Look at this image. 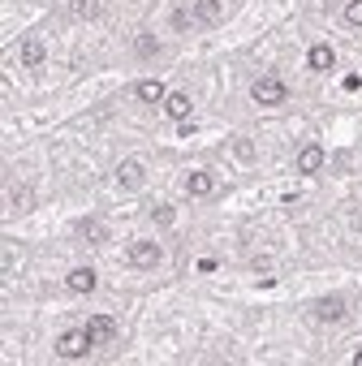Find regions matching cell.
I'll return each instance as SVG.
<instances>
[{"instance_id": "obj_16", "label": "cell", "mask_w": 362, "mask_h": 366, "mask_svg": "<svg viewBox=\"0 0 362 366\" xmlns=\"http://www.w3.org/2000/svg\"><path fill=\"white\" fill-rule=\"evenodd\" d=\"M74 18H82V22L99 18V0H78V5H74Z\"/></svg>"}, {"instance_id": "obj_3", "label": "cell", "mask_w": 362, "mask_h": 366, "mask_svg": "<svg viewBox=\"0 0 362 366\" xmlns=\"http://www.w3.org/2000/svg\"><path fill=\"white\" fill-rule=\"evenodd\" d=\"M86 336H91V345H95V349H103V345H113V341H117V324H113L108 315H91Z\"/></svg>"}, {"instance_id": "obj_21", "label": "cell", "mask_w": 362, "mask_h": 366, "mask_svg": "<svg viewBox=\"0 0 362 366\" xmlns=\"http://www.w3.org/2000/svg\"><path fill=\"white\" fill-rule=\"evenodd\" d=\"M13 207H18V212H26V207H30V194H26V190H13Z\"/></svg>"}, {"instance_id": "obj_8", "label": "cell", "mask_w": 362, "mask_h": 366, "mask_svg": "<svg viewBox=\"0 0 362 366\" xmlns=\"http://www.w3.org/2000/svg\"><path fill=\"white\" fill-rule=\"evenodd\" d=\"M117 185L121 190H138L142 185V164L138 160H121L117 164Z\"/></svg>"}, {"instance_id": "obj_6", "label": "cell", "mask_w": 362, "mask_h": 366, "mask_svg": "<svg viewBox=\"0 0 362 366\" xmlns=\"http://www.w3.org/2000/svg\"><path fill=\"white\" fill-rule=\"evenodd\" d=\"M130 263L134 268H155V263H160V246H155V241H134L130 246Z\"/></svg>"}, {"instance_id": "obj_12", "label": "cell", "mask_w": 362, "mask_h": 366, "mask_svg": "<svg viewBox=\"0 0 362 366\" xmlns=\"http://www.w3.org/2000/svg\"><path fill=\"white\" fill-rule=\"evenodd\" d=\"M138 99H142V103H164V99H169V91H164V82L147 78V82H138Z\"/></svg>"}, {"instance_id": "obj_10", "label": "cell", "mask_w": 362, "mask_h": 366, "mask_svg": "<svg viewBox=\"0 0 362 366\" xmlns=\"http://www.w3.org/2000/svg\"><path fill=\"white\" fill-rule=\"evenodd\" d=\"M65 289H69V293H91V289H95V268H74V272L65 276Z\"/></svg>"}, {"instance_id": "obj_18", "label": "cell", "mask_w": 362, "mask_h": 366, "mask_svg": "<svg viewBox=\"0 0 362 366\" xmlns=\"http://www.w3.org/2000/svg\"><path fill=\"white\" fill-rule=\"evenodd\" d=\"M155 52H160L155 35H138V57H155Z\"/></svg>"}, {"instance_id": "obj_23", "label": "cell", "mask_w": 362, "mask_h": 366, "mask_svg": "<svg viewBox=\"0 0 362 366\" xmlns=\"http://www.w3.org/2000/svg\"><path fill=\"white\" fill-rule=\"evenodd\" d=\"M358 233H362V224H358Z\"/></svg>"}, {"instance_id": "obj_7", "label": "cell", "mask_w": 362, "mask_h": 366, "mask_svg": "<svg viewBox=\"0 0 362 366\" xmlns=\"http://www.w3.org/2000/svg\"><path fill=\"white\" fill-rule=\"evenodd\" d=\"M186 194L190 198H212L216 194V177L212 173H190L186 177Z\"/></svg>"}, {"instance_id": "obj_17", "label": "cell", "mask_w": 362, "mask_h": 366, "mask_svg": "<svg viewBox=\"0 0 362 366\" xmlns=\"http://www.w3.org/2000/svg\"><path fill=\"white\" fill-rule=\"evenodd\" d=\"M151 220H155V224H173V207H169V202H155V207H151Z\"/></svg>"}, {"instance_id": "obj_14", "label": "cell", "mask_w": 362, "mask_h": 366, "mask_svg": "<svg viewBox=\"0 0 362 366\" xmlns=\"http://www.w3.org/2000/svg\"><path fill=\"white\" fill-rule=\"evenodd\" d=\"M164 113H169L173 121H190V99H186V95H169V99H164Z\"/></svg>"}, {"instance_id": "obj_2", "label": "cell", "mask_w": 362, "mask_h": 366, "mask_svg": "<svg viewBox=\"0 0 362 366\" xmlns=\"http://www.w3.org/2000/svg\"><path fill=\"white\" fill-rule=\"evenodd\" d=\"M95 345H91V336H86V328H74V332H61V341H57V353L61 358H82V353H91Z\"/></svg>"}, {"instance_id": "obj_20", "label": "cell", "mask_w": 362, "mask_h": 366, "mask_svg": "<svg viewBox=\"0 0 362 366\" xmlns=\"http://www.w3.org/2000/svg\"><path fill=\"white\" fill-rule=\"evenodd\" d=\"M173 26H177V30H186V26H194V13H186V9H177V13H173Z\"/></svg>"}, {"instance_id": "obj_22", "label": "cell", "mask_w": 362, "mask_h": 366, "mask_svg": "<svg viewBox=\"0 0 362 366\" xmlns=\"http://www.w3.org/2000/svg\"><path fill=\"white\" fill-rule=\"evenodd\" d=\"M353 366H362V349H358V353H353Z\"/></svg>"}, {"instance_id": "obj_19", "label": "cell", "mask_w": 362, "mask_h": 366, "mask_svg": "<svg viewBox=\"0 0 362 366\" xmlns=\"http://www.w3.org/2000/svg\"><path fill=\"white\" fill-rule=\"evenodd\" d=\"M345 22L349 26H362V0H349V5H345Z\"/></svg>"}, {"instance_id": "obj_15", "label": "cell", "mask_w": 362, "mask_h": 366, "mask_svg": "<svg viewBox=\"0 0 362 366\" xmlns=\"http://www.w3.org/2000/svg\"><path fill=\"white\" fill-rule=\"evenodd\" d=\"M78 233H82L86 241H108V229H103L99 220H82V224H78Z\"/></svg>"}, {"instance_id": "obj_11", "label": "cell", "mask_w": 362, "mask_h": 366, "mask_svg": "<svg viewBox=\"0 0 362 366\" xmlns=\"http://www.w3.org/2000/svg\"><path fill=\"white\" fill-rule=\"evenodd\" d=\"M194 22L216 26L220 22V0H194Z\"/></svg>"}, {"instance_id": "obj_13", "label": "cell", "mask_w": 362, "mask_h": 366, "mask_svg": "<svg viewBox=\"0 0 362 366\" xmlns=\"http://www.w3.org/2000/svg\"><path fill=\"white\" fill-rule=\"evenodd\" d=\"M306 65L315 69V74L332 69V47H328V43H315V47H310V57H306Z\"/></svg>"}, {"instance_id": "obj_4", "label": "cell", "mask_w": 362, "mask_h": 366, "mask_svg": "<svg viewBox=\"0 0 362 366\" xmlns=\"http://www.w3.org/2000/svg\"><path fill=\"white\" fill-rule=\"evenodd\" d=\"M319 168H324V147H315V142L302 147V151H298V173H302V177H315Z\"/></svg>"}, {"instance_id": "obj_5", "label": "cell", "mask_w": 362, "mask_h": 366, "mask_svg": "<svg viewBox=\"0 0 362 366\" xmlns=\"http://www.w3.org/2000/svg\"><path fill=\"white\" fill-rule=\"evenodd\" d=\"M315 319L319 324H341L345 319V297H319L315 302Z\"/></svg>"}, {"instance_id": "obj_9", "label": "cell", "mask_w": 362, "mask_h": 366, "mask_svg": "<svg viewBox=\"0 0 362 366\" xmlns=\"http://www.w3.org/2000/svg\"><path fill=\"white\" fill-rule=\"evenodd\" d=\"M43 57H47V47H43V39H22V47H18V61L22 65H43Z\"/></svg>"}, {"instance_id": "obj_1", "label": "cell", "mask_w": 362, "mask_h": 366, "mask_svg": "<svg viewBox=\"0 0 362 366\" xmlns=\"http://www.w3.org/2000/svg\"><path fill=\"white\" fill-rule=\"evenodd\" d=\"M250 95H254V103H264V108H276V103H285V95H289V86L281 82V78H272V74H264L254 86H250Z\"/></svg>"}]
</instances>
